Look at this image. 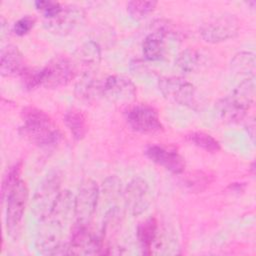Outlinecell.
<instances>
[{
	"label": "cell",
	"instance_id": "1",
	"mask_svg": "<svg viewBox=\"0 0 256 256\" xmlns=\"http://www.w3.org/2000/svg\"><path fill=\"white\" fill-rule=\"evenodd\" d=\"M23 125L20 134L39 147H52L61 140V132L48 114L36 107H26L22 111Z\"/></svg>",
	"mask_w": 256,
	"mask_h": 256
},
{
	"label": "cell",
	"instance_id": "2",
	"mask_svg": "<svg viewBox=\"0 0 256 256\" xmlns=\"http://www.w3.org/2000/svg\"><path fill=\"white\" fill-rule=\"evenodd\" d=\"M255 97V78L242 80L233 91L216 103L219 117L227 123L244 119Z\"/></svg>",
	"mask_w": 256,
	"mask_h": 256
},
{
	"label": "cell",
	"instance_id": "3",
	"mask_svg": "<svg viewBox=\"0 0 256 256\" xmlns=\"http://www.w3.org/2000/svg\"><path fill=\"white\" fill-rule=\"evenodd\" d=\"M60 187L61 177L57 171L47 174L37 187L33 196L32 212L39 221L46 219L50 215L61 193Z\"/></svg>",
	"mask_w": 256,
	"mask_h": 256
},
{
	"label": "cell",
	"instance_id": "4",
	"mask_svg": "<svg viewBox=\"0 0 256 256\" xmlns=\"http://www.w3.org/2000/svg\"><path fill=\"white\" fill-rule=\"evenodd\" d=\"M239 31V21L235 15L224 13L207 19L200 27V35L208 43H220L234 38Z\"/></svg>",
	"mask_w": 256,
	"mask_h": 256
},
{
	"label": "cell",
	"instance_id": "5",
	"mask_svg": "<svg viewBox=\"0 0 256 256\" xmlns=\"http://www.w3.org/2000/svg\"><path fill=\"white\" fill-rule=\"evenodd\" d=\"M159 91L165 99L170 102L195 108L197 105L195 87L181 77H162L158 82Z\"/></svg>",
	"mask_w": 256,
	"mask_h": 256
},
{
	"label": "cell",
	"instance_id": "6",
	"mask_svg": "<svg viewBox=\"0 0 256 256\" xmlns=\"http://www.w3.org/2000/svg\"><path fill=\"white\" fill-rule=\"evenodd\" d=\"M75 65L64 56H56L40 69L41 86L55 89L66 86L75 76Z\"/></svg>",
	"mask_w": 256,
	"mask_h": 256
},
{
	"label": "cell",
	"instance_id": "7",
	"mask_svg": "<svg viewBox=\"0 0 256 256\" xmlns=\"http://www.w3.org/2000/svg\"><path fill=\"white\" fill-rule=\"evenodd\" d=\"M99 199V187L92 179L84 180L75 196L74 217L76 225H89L97 207Z\"/></svg>",
	"mask_w": 256,
	"mask_h": 256
},
{
	"label": "cell",
	"instance_id": "8",
	"mask_svg": "<svg viewBox=\"0 0 256 256\" xmlns=\"http://www.w3.org/2000/svg\"><path fill=\"white\" fill-rule=\"evenodd\" d=\"M40 222L41 226L36 238V247L39 252L46 255L69 254L68 243L61 242L63 225L50 218Z\"/></svg>",
	"mask_w": 256,
	"mask_h": 256
},
{
	"label": "cell",
	"instance_id": "9",
	"mask_svg": "<svg viewBox=\"0 0 256 256\" xmlns=\"http://www.w3.org/2000/svg\"><path fill=\"white\" fill-rule=\"evenodd\" d=\"M126 121L131 129L142 134H155L163 130L158 112L147 104H137L129 108Z\"/></svg>",
	"mask_w": 256,
	"mask_h": 256
},
{
	"label": "cell",
	"instance_id": "10",
	"mask_svg": "<svg viewBox=\"0 0 256 256\" xmlns=\"http://www.w3.org/2000/svg\"><path fill=\"white\" fill-rule=\"evenodd\" d=\"M28 188L25 182L20 180L7 197L6 224L7 231L11 236L16 235L18 232L28 202Z\"/></svg>",
	"mask_w": 256,
	"mask_h": 256
},
{
	"label": "cell",
	"instance_id": "11",
	"mask_svg": "<svg viewBox=\"0 0 256 256\" xmlns=\"http://www.w3.org/2000/svg\"><path fill=\"white\" fill-rule=\"evenodd\" d=\"M85 19V12L77 5H64L59 13L45 19V27L54 34L67 35L77 29Z\"/></svg>",
	"mask_w": 256,
	"mask_h": 256
},
{
	"label": "cell",
	"instance_id": "12",
	"mask_svg": "<svg viewBox=\"0 0 256 256\" xmlns=\"http://www.w3.org/2000/svg\"><path fill=\"white\" fill-rule=\"evenodd\" d=\"M104 245L102 237L92 232L88 225H75L71 240L68 243L69 254L73 255H96L103 253Z\"/></svg>",
	"mask_w": 256,
	"mask_h": 256
},
{
	"label": "cell",
	"instance_id": "13",
	"mask_svg": "<svg viewBox=\"0 0 256 256\" xmlns=\"http://www.w3.org/2000/svg\"><path fill=\"white\" fill-rule=\"evenodd\" d=\"M123 198L125 208L132 216L142 214L150 204V189L148 183L140 177L133 178L127 184Z\"/></svg>",
	"mask_w": 256,
	"mask_h": 256
},
{
	"label": "cell",
	"instance_id": "14",
	"mask_svg": "<svg viewBox=\"0 0 256 256\" xmlns=\"http://www.w3.org/2000/svg\"><path fill=\"white\" fill-rule=\"evenodd\" d=\"M136 86L127 77L110 75L103 81V96L114 103H128L135 98Z\"/></svg>",
	"mask_w": 256,
	"mask_h": 256
},
{
	"label": "cell",
	"instance_id": "15",
	"mask_svg": "<svg viewBox=\"0 0 256 256\" xmlns=\"http://www.w3.org/2000/svg\"><path fill=\"white\" fill-rule=\"evenodd\" d=\"M145 154L152 162L174 174H180L185 169L186 164L184 158L174 149L160 145H150L147 147Z\"/></svg>",
	"mask_w": 256,
	"mask_h": 256
},
{
	"label": "cell",
	"instance_id": "16",
	"mask_svg": "<svg viewBox=\"0 0 256 256\" xmlns=\"http://www.w3.org/2000/svg\"><path fill=\"white\" fill-rule=\"evenodd\" d=\"M171 33V29L167 25H160L159 23L156 29L148 34L143 41L142 51L144 57L150 61L161 60L165 53V38Z\"/></svg>",
	"mask_w": 256,
	"mask_h": 256
},
{
	"label": "cell",
	"instance_id": "17",
	"mask_svg": "<svg viewBox=\"0 0 256 256\" xmlns=\"http://www.w3.org/2000/svg\"><path fill=\"white\" fill-rule=\"evenodd\" d=\"M75 96L83 102H92L103 95V82L92 73H84L75 84Z\"/></svg>",
	"mask_w": 256,
	"mask_h": 256
},
{
	"label": "cell",
	"instance_id": "18",
	"mask_svg": "<svg viewBox=\"0 0 256 256\" xmlns=\"http://www.w3.org/2000/svg\"><path fill=\"white\" fill-rule=\"evenodd\" d=\"M25 68L23 55L16 46L7 45L1 49L0 72L2 76L21 75Z\"/></svg>",
	"mask_w": 256,
	"mask_h": 256
},
{
	"label": "cell",
	"instance_id": "19",
	"mask_svg": "<svg viewBox=\"0 0 256 256\" xmlns=\"http://www.w3.org/2000/svg\"><path fill=\"white\" fill-rule=\"evenodd\" d=\"M230 67L236 76L243 78L242 80L255 78V55L248 51L238 52L231 59Z\"/></svg>",
	"mask_w": 256,
	"mask_h": 256
},
{
	"label": "cell",
	"instance_id": "20",
	"mask_svg": "<svg viewBox=\"0 0 256 256\" xmlns=\"http://www.w3.org/2000/svg\"><path fill=\"white\" fill-rule=\"evenodd\" d=\"M158 224L155 218H148L137 226V238L145 254H151L153 245L158 237Z\"/></svg>",
	"mask_w": 256,
	"mask_h": 256
},
{
	"label": "cell",
	"instance_id": "21",
	"mask_svg": "<svg viewBox=\"0 0 256 256\" xmlns=\"http://www.w3.org/2000/svg\"><path fill=\"white\" fill-rule=\"evenodd\" d=\"M74 201L75 197L70 191H61L50 215L47 218L63 225L70 218L71 213H74Z\"/></svg>",
	"mask_w": 256,
	"mask_h": 256
},
{
	"label": "cell",
	"instance_id": "22",
	"mask_svg": "<svg viewBox=\"0 0 256 256\" xmlns=\"http://www.w3.org/2000/svg\"><path fill=\"white\" fill-rule=\"evenodd\" d=\"M64 122L74 139L81 140L85 137L88 130V125L86 116L83 111L77 108H71L67 110L64 115Z\"/></svg>",
	"mask_w": 256,
	"mask_h": 256
},
{
	"label": "cell",
	"instance_id": "23",
	"mask_svg": "<svg viewBox=\"0 0 256 256\" xmlns=\"http://www.w3.org/2000/svg\"><path fill=\"white\" fill-rule=\"evenodd\" d=\"M204 56L198 50L192 48L183 50L175 60L177 68L184 73L196 72L204 65Z\"/></svg>",
	"mask_w": 256,
	"mask_h": 256
},
{
	"label": "cell",
	"instance_id": "24",
	"mask_svg": "<svg viewBox=\"0 0 256 256\" xmlns=\"http://www.w3.org/2000/svg\"><path fill=\"white\" fill-rule=\"evenodd\" d=\"M187 139L190 142H192L195 146L207 152L215 153L220 150L219 142L213 136L205 132H201V131L192 132L189 135H187Z\"/></svg>",
	"mask_w": 256,
	"mask_h": 256
},
{
	"label": "cell",
	"instance_id": "25",
	"mask_svg": "<svg viewBox=\"0 0 256 256\" xmlns=\"http://www.w3.org/2000/svg\"><path fill=\"white\" fill-rule=\"evenodd\" d=\"M100 47L93 41L84 43L77 51L78 60L85 65H96L100 61Z\"/></svg>",
	"mask_w": 256,
	"mask_h": 256
},
{
	"label": "cell",
	"instance_id": "26",
	"mask_svg": "<svg viewBox=\"0 0 256 256\" xmlns=\"http://www.w3.org/2000/svg\"><path fill=\"white\" fill-rule=\"evenodd\" d=\"M156 6V1H129L127 3V12L133 19L141 20L151 14Z\"/></svg>",
	"mask_w": 256,
	"mask_h": 256
},
{
	"label": "cell",
	"instance_id": "27",
	"mask_svg": "<svg viewBox=\"0 0 256 256\" xmlns=\"http://www.w3.org/2000/svg\"><path fill=\"white\" fill-rule=\"evenodd\" d=\"M21 167H22L21 163L18 162L16 164H14L13 166H11L5 173L3 180H2V186H1V196H2L3 201L8 197L11 190L20 181L19 176H20V172H21Z\"/></svg>",
	"mask_w": 256,
	"mask_h": 256
},
{
	"label": "cell",
	"instance_id": "28",
	"mask_svg": "<svg viewBox=\"0 0 256 256\" xmlns=\"http://www.w3.org/2000/svg\"><path fill=\"white\" fill-rule=\"evenodd\" d=\"M35 7L37 10L41 11L42 14L44 15L45 19L52 18L55 16L57 13L60 12L62 9L63 5L56 1H44V0H39L35 2Z\"/></svg>",
	"mask_w": 256,
	"mask_h": 256
},
{
	"label": "cell",
	"instance_id": "29",
	"mask_svg": "<svg viewBox=\"0 0 256 256\" xmlns=\"http://www.w3.org/2000/svg\"><path fill=\"white\" fill-rule=\"evenodd\" d=\"M22 78L23 85L27 89H33L38 86H41V79H40V70H34L25 68V70L20 75Z\"/></svg>",
	"mask_w": 256,
	"mask_h": 256
},
{
	"label": "cell",
	"instance_id": "30",
	"mask_svg": "<svg viewBox=\"0 0 256 256\" xmlns=\"http://www.w3.org/2000/svg\"><path fill=\"white\" fill-rule=\"evenodd\" d=\"M35 18L30 15H25L19 20H17L14 24L13 31L16 35L18 36H24L26 35L33 27L35 24Z\"/></svg>",
	"mask_w": 256,
	"mask_h": 256
},
{
	"label": "cell",
	"instance_id": "31",
	"mask_svg": "<svg viewBox=\"0 0 256 256\" xmlns=\"http://www.w3.org/2000/svg\"><path fill=\"white\" fill-rule=\"evenodd\" d=\"M104 185V191L106 192V194L112 195V197L118 196L121 192V181L117 178V177H109L108 179H106L105 183H103Z\"/></svg>",
	"mask_w": 256,
	"mask_h": 256
},
{
	"label": "cell",
	"instance_id": "32",
	"mask_svg": "<svg viewBox=\"0 0 256 256\" xmlns=\"http://www.w3.org/2000/svg\"><path fill=\"white\" fill-rule=\"evenodd\" d=\"M245 128H246L250 138L252 139V141H254V138H255V120H254L253 117L248 119V121L246 122Z\"/></svg>",
	"mask_w": 256,
	"mask_h": 256
}]
</instances>
